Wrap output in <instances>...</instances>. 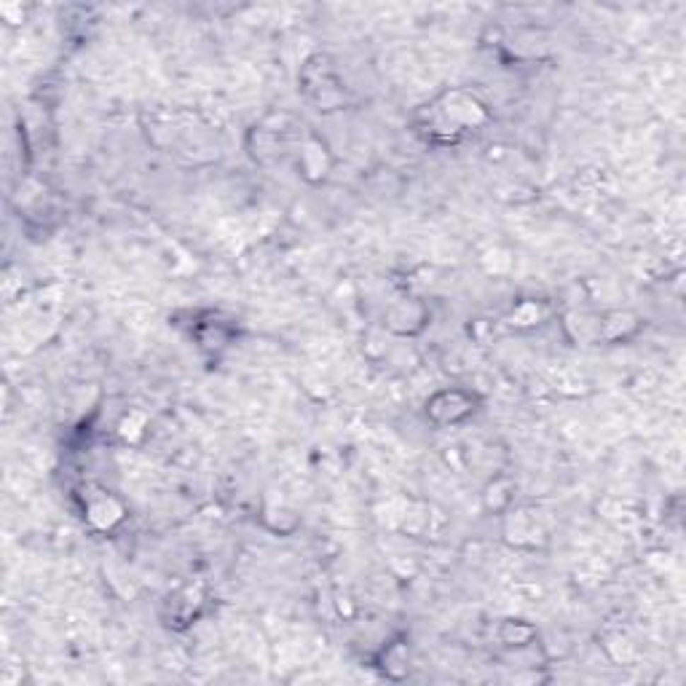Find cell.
Wrapping results in <instances>:
<instances>
[{"label": "cell", "mask_w": 686, "mask_h": 686, "mask_svg": "<svg viewBox=\"0 0 686 686\" xmlns=\"http://www.w3.org/2000/svg\"><path fill=\"white\" fill-rule=\"evenodd\" d=\"M121 515H124L121 507L115 504L113 499H107V496H102V499H97V501H91L89 504V518L97 523L100 528H110L113 523L121 521Z\"/></svg>", "instance_id": "1"}, {"label": "cell", "mask_w": 686, "mask_h": 686, "mask_svg": "<svg viewBox=\"0 0 686 686\" xmlns=\"http://www.w3.org/2000/svg\"><path fill=\"white\" fill-rule=\"evenodd\" d=\"M539 319V306L536 303H521L512 311V325H534Z\"/></svg>", "instance_id": "2"}]
</instances>
